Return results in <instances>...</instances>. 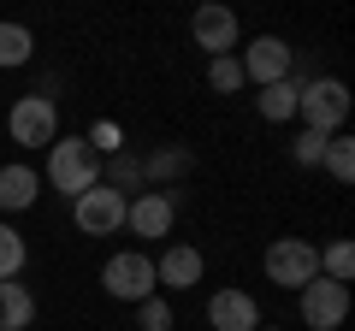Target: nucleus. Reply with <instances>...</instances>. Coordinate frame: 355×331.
I'll use <instances>...</instances> for the list:
<instances>
[{"label": "nucleus", "instance_id": "1", "mask_svg": "<svg viewBox=\"0 0 355 331\" xmlns=\"http://www.w3.org/2000/svg\"><path fill=\"white\" fill-rule=\"evenodd\" d=\"M95 184H101V154L89 148V136H60L42 160V190H60L65 202H77Z\"/></svg>", "mask_w": 355, "mask_h": 331}, {"label": "nucleus", "instance_id": "2", "mask_svg": "<svg viewBox=\"0 0 355 331\" xmlns=\"http://www.w3.org/2000/svg\"><path fill=\"white\" fill-rule=\"evenodd\" d=\"M349 83L343 77H308L302 95H296V118H302V130H314V136H338L343 125H349Z\"/></svg>", "mask_w": 355, "mask_h": 331}, {"label": "nucleus", "instance_id": "3", "mask_svg": "<svg viewBox=\"0 0 355 331\" xmlns=\"http://www.w3.org/2000/svg\"><path fill=\"white\" fill-rule=\"evenodd\" d=\"M6 136L18 142V148H42L48 154L53 142H60V101L53 95H18L12 107H6Z\"/></svg>", "mask_w": 355, "mask_h": 331}, {"label": "nucleus", "instance_id": "4", "mask_svg": "<svg viewBox=\"0 0 355 331\" xmlns=\"http://www.w3.org/2000/svg\"><path fill=\"white\" fill-rule=\"evenodd\" d=\"M101 290L113 296V302H148V296H160V284H154V255L148 249H119V255H107L101 267Z\"/></svg>", "mask_w": 355, "mask_h": 331}, {"label": "nucleus", "instance_id": "5", "mask_svg": "<svg viewBox=\"0 0 355 331\" xmlns=\"http://www.w3.org/2000/svg\"><path fill=\"white\" fill-rule=\"evenodd\" d=\"M261 267H266V284L272 290H302L308 278H320V249L308 237H272Z\"/></svg>", "mask_w": 355, "mask_h": 331}, {"label": "nucleus", "instance_id": "6", "mask_svg": "<svg viewBox=\"0 0 355 331\" xmlns=\"http://www.w3.org/2000/svg\"><path fill=\"white\" fill-rule=\"evenodd\" d=\"M125 213H130V195L107 190V184H95V190H83L71 202V225L83 237H119L125 231Z\"/></svg>", "mask_w": 355, "mask_h": 331}, {"label": "nucleus", "instance_id": "7", "mask_svg": "<svg viewBox=\"0 0 355 331\" xmlns=\"http://www.w3.org/2000/svg\"><path fill=\"white\" fill-rule=\"evenodd\" d=\"M296 314H302L308 331H338L349 319V284H331V278H308L296 290Z\"/></svg>", "mask_w": 355, "mask_h": 331}, {"label": "nucleus", "instance_id": "8", "mask_svg": "<svg viewBox=\"0 0 355 331\" xmlns=\"http://www.w3.org/2000/svg\"><path fill=\"white\" fill-rule=\"evenodd\" d=\"M178 225V190H142L130 195V213H125V231L142 242H166Z\"/></svg>", "mask_w": 355, "mask_h": 331}, {"label": "nucleus", "instance_id": "9", "mask_svg": "<svg viewBox=\"0 0 355 331\" xmlns=\"http://www.w3.org/2000/svg\"><path fill=\"white\" fill-rule=\"evenodd\" d=\"M237 65H243V83L266 89V83H284V77L296 71V48L284 36H261V42H249V48L237 53Z\"/></svg>", "mask_w": 355, "mask_h": 331}, {"label": "nucleus", "instance_id": "10", "mask_svg": "<svg viewBox=\"0 0 355 331\" xmlns=\"http://www.w3.org/2000/svg\"><path fill=\"white\" fill-rule=\"evenodd\" d=\"M190 36H196V48H202L207 60H225V53H237L243 30H237V12H231V6L207 0V6H196V18H190Z\"/></svg>", "mask_w": 355, "mask_h": 331}, {"label": "nucleus", "instance_id": "11", "mask_svg": "<svg viewBox=\"0 0 355 331\" xmlns=\"http://www.w3.org/2000/svg\"><path fill=\"white\" fill-rule=\"evenodd\" d=\"M202 272H207V260H202V249H190V242H166L160 255H154V284H160V290H172V296L196 290V284H202Z\"/></svg>", "mask_w": 355, "mask_h": 331}, {"label": "nucleus", "instance_id": "12", "mask_svg": "<svg viewBox=\"0 0 355 331\" xmlns=\"http://www.w3.org/2000/svg\"><path fill=\"white\" fill-rule=\"evenodd\" d=\"M207 325L214 331H254L261 325V302H254L249 290H231L225 284V290L207 296Z\"/></svg>", "mask_w": 355, "mask_h": 331}, {"label": "nucleus", "instance_id": "13", "mask_svg": "<svg viewBox=\"0 0 355 331\" xmlns=\"http://www.w3.org/2000/svg\"><path fill=\"white\" fill-rule=\"evenodd\" d=\"M36 195H42V172L36 166H24V160L0 166V213H30Z\"/></svg>", "mask_w": 355, "mask_h": 331}, {"label": "nucleus", "instance_id": "14", "mask_svg": "<svg viewBox=\"0 0 355 331\" xmlns=\"http://www.w3.org/2000/svg\"><path fill=\"white\" fill-rule=\"evenodd\" d=\"M302 83H308V77H284V83H266V89L261 95H254V113H261L266 118V125H291V118H296V95H302Z\"/></svg>", "mask_w": 355, "mask_h": 331}, {"label": "nucleus", "instance_id": "15", "mask_svg": "<svg viewBox=\"0 0 355 331\" xmlns=\"http://www.w3.org/2000/svg\"><path fill=\"white\" fill-rule=\"evenodd\" d=\"M36 325V290L24 278H6L0 284V331H30Z\"/></svg>", "mask_w": 355, "mask_h": 331}, {"label": "nucleus", "instance_id": "16", "mask_svg": "<svg viewBox=\"0 0 355 331\" xmlns=\"http://www.w3.org/2000/svg\"><path fill=\"white\" fill-rule=\"evenodd\" d=\"M36 60V36H30V24H18V18H0V71H18V65Z\"/></svg>", "mask_w": 355, "mask_h": 331}, {"label": "nucleus", "instance_id": "17", "mask_svg": "<svg viewBox=\"0 0 355 331\" xmlns=\"http://www.w3.org/2000/svg\"><path fill=\"white\" fill-rule=\"evenodd\" d=\"M190 172V154L184 148H154L148 160H142V178H148V190H166L172 178H184Z\"/></svg>", "mask_w": 355, "mask_h": 331}, {"label": "nucleus", "instance_id": "18", "mask_svg": "<svg viewBox=\"0 0 355 331\" xmlns=\"http://www.w3.org/2000/svg\"><path fill=\"white\" fill-rule=\"evenodd\" d=\"M24 267H30V242H24V231L0 219V284H6V278H24Z\"/></svg>", "mask_w": 355, "mask_h": 331}, {"label": "nucleus", "instance_id": "19", "mask_svg": "<svg viewBox=\"0 0 355 331\" xmlns=\"http://www.w3.org/2000/svg\"><path fill=\"white\" fill-rule=\"evenodd\" d=\"M320 166H326L338 184H349V178H355V136H343V130H338V136H326V154H320Z\"/></svg>", "mask_w": 355, "mask_h": 331}, {"label": "nucleus", "instance_id": "20", "mask_svg": "<svg viewBox=\"0 0 355 331\" xmlns=\"http://www.w3.org/2000/svg\"><path fill=\"white\" fill-rule=\"evenodd\" d=\"M320 278H331V284L355 278V249L349 242H326V249H320Z\"/></svg>", "mask_w": 355, "mask_h": 331}, {"label": "nucleus", "instance_id": "21", "mask_svg": "<svg viewBox=\"0 0 355 331\" xmlns=\"http://www.w3.org/2000/svg\"><path fill=\"white\" fill-rule=\"evenodd\" d=\"M207 89H214V95H237V89H243V65H237V53H225V60H207Z\"/></svg>", "mask_w": 355, "mask_h": 331}, {"label": "nucleus", "instance_id": "22", "mask_svg": "<svg viewBox=\"0 0 355 331\" xmlns=\"http://www.w3.org/2000/svg\"><path fill=\"white\" fill-rule=\"evenodd\" d=\"M172 325H178V314H172V302H166V296L137 302V331H172Z\"/></svg>", "mask_w": 355, "mask_h": 331}, {"label": "nucleus", "instance_id": "23", "mask_svg": "<svg viewBox=\"0 0 355 331\" xmlns=\"http://www.w3.org/2000/svg\"><path fill=\"white\" fill-rule=\"evenodd\" d=\"M320 154H326V136H314V130H302V136L291 142V160L296 166H320Z\"/></svg>", "mask_w": 355, "mask_h": 331}, {"label": "nucleus", "instance_id": "24", "mask_svg": "<svg viewBox=\"0 0 355 331\" xmlns=\"http://www.w3.org/2000/svg\"><path fill=\"white\" fill-rule=\"evenodd\" d=\"M254 331H284V325H254Z\"/></svg>", "mask_w": 355, "mask_h": 331}]
</instances>
